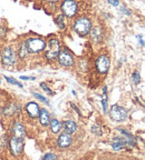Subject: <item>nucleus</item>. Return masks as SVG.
Segmentation results:
<instances>
[{"instance_id":"412c9836","label":"nucleus","mask_w":145,"mask_h":160,"mask_svg":"<svg viewBox=\"0 0 145 160\" xmlns=\"http://www.w3.org/2000/svg\"><path fill=\"white\" fill-rule=\"evenodd\" d=\"M64 16L63 15H59L57 18H56V23L57 26L60 28V29H65V23H64Z\"/></svg>"},{"instance_id":"aec40b11","label":"nucleus","mask_w":145,"mask_h":160,"mask_svg":"<svg viewBox=\"0 0 145 160\" xmlns=\"http://www.w3.org/2000/svg\"><path fill=\"white\" fill-rule=\"evenodd\" d=\"M102 107L104 113H107L108 111V106H107V87L103 88V98H102Z\"/></svg>"},{"instance_id":"f8f14e48","label":"nucleus","mask_w":145,"mask_h":160,"mask_svg":"<svg viewBox=\"0 0 145 160\" xmlns=\"http://www.w3.org/2000/svg\"><path fill=\"white\" fill-rule=\"evenodd\" d=\"M25 109L27 111L28 116H29L31 119H36L38 118L39 116V111H40V108H39V105L35 101H30L28 102L27 105L25 106Z\"/></svg>"},{"instance_id":"0eeeda50","label":"nucleus","mask_w":145,"mask_h":160,"mask_svg":"<svg viewBox=\"0 0 145 160\" xmlns=\"http://www.w3.org/2000/svg\"><path fill=\"white\" fill-rule=\"evenodd\" d=\"M96 70L100 75H106L110 67V59L106 53H102L97 57L95 61Z\"/></svg>"},{"instance_id":"9b49d317","label":"nucleus","mask_w":145,"mask_h":160,"mask_svg":"<svg viewBox=\"0 0 145 160\" xmlns=\"http://www.w3.org/2000/svg\"><path fill=\"white\" fill-rule=\"evenodd\" d=\"M56 143H57L58 148L66 149V148L70 147L72 145V137L70 135H67L66 132H62L58 136L57 140H56Z\"/></svg>"},{"instance_id":"f3484780","label":"nucleus","mask_w":145,"mask_h":160,"mask_svg":"<svg viewBox=\"0 0 145 160\" xmlns=\"http://www.w3.org/2000/svg\"><path fill=\"white\" fill-rule=\"evenodd\" d=\"M49 128H50V131L54 133V135H57L59 133V131L63 129V123L60 122L58 119H50V122H49Z\"/></svg>"},{"instance_id":"c756f323","label":"nucleus","mask_w":145,"mask_h":160,"mask_svg":"<svg viewBox=\"0 0 145 160\" xmlns=\"http://www.w3.org/2000/svg\"><path fill=\"white\" fill-rule=\"evenodd\" d=\"M108 2H110V5H113V6H118V5H120V2H118L117 0H110Z\"/></svg>"},{"instance_id":"f03ea898","label":"nucleus","mask_w":145,"mask_h":160,"mask_svg":"<svg viewBox=\"0 0 145 160\" xmlns=\"http://www.w3.org/2000/svg\"><path fill=\"white\" fill-rule=\"evenodd\" d=\"M29 53H39L46 49V41L40 37H30L25 41Z\"/></svg>"},{"instance_id":"20e7f679","label":"nucleus","mask_w":145,"mask_h":160,"mask_svg":"<svg viewBox=\"0 0 145 160\" xmlns=\"http://www.w3.org/2000/svg\"><path fill=\"white\" fill-rule=\"evenodd\" d=\"M0 57H1V62L5 66H13L17 62L18 56L17 52L13 50V48L7 46V47H5L3 49Z\"/></svg>"},{"instance_id":"1a4fd4ad","label":"nucleus","mask_w":145,"mask_h":160,"mask_svg":"<svg viewBox=\"0 0 145 160\" xmlns=\"http://www.w3.org/2000/svg\"><path fill=\"white\" fill-rule=\"evenodd\" d=\"M58 59V63L63 67H72L74 63H75V60H74V57H72V53L70 52L69 50L62 49L59 51V55L57 56Z\"/></svg>"},{"instance_id":"bb28decb","label":"nucleus","mask_w":145,"mask_h":160,"mask_svg":"<svg viewBox=\"0 0 145 160\" xmlns=\"http://www.w3.org/2000/svg\"><path fill=\"white\" fill-rule=\"evenodd\" d=\"M40 87L43 88V89H44V90H45L46 92H48V93H53V92H51V91H50L49 87H48V86H47V85H46V83H45V82H41V83H40Z\"/></svg>"},{"instance_id":"423d86ee","label":"nucleus","mask_w":145,"mask_h":160,"mask_svg":"<svg viewBox=\"0 0 145 160\" xmlns=\"http://www.w3.org/2000/svg\"><path fill=\"white\" fill-rule=\"evenodd\" d=\"M62 12L64 17L67 18H74L78 12V3L72 0H66L60 6Z\"/></svg>"},{"instance_id":"dca6fc26","label":"nucleus","mask_w":145,"mask_h":160,"mask_svg":"<svg viewBox=\"0 0 145 160\" xmlns=\"http://www.w3.org/2000/svg\"><path fill=\"white\" fill-rule=\"evenodd\" d=\"M38 120H39V123L43 127H47L50 122V113L48 112V110L43 108L40 109L39 111V116H38Z\"/></svg>"},{"instance_id":"6ab92c4d","label":"nucleus","mask_w":145,"mask_h":160,"mask_svg":"<svg viewBox=\"0 0 145 160\" xmlns=\"http://www.w3.org/2000/svg\"><path fill=\"white\" fill-rule=\"evenodd\" d=\"M28 55H29V52H28V49H27V47H26L25 41H24V42H20L19 47H18L17 56L20 58H26V57H28Z\"/></svg>"},{"instance_id":"6e6552de","label":"nucleus","mask_w":145,"mask_h":160,"mask_svg":"<svg viewBox=\"0 0 145 160\" xmlns=\"http://www.w3.org/2000/svg\"><path fill=\"white\" fill-rule=\"evenodd\" d=\"M9 143V150L11 155L18 157L21 153L24 152V147H25V141L24 139H20V138H16V137H11L8 141Z\"/></svg>"},{"instance_id":"ddd939ff","label":"nucleus","mask_w":145,"mask_h":160,"mask_svg":"<svg viewBox=\"0 0 145 160\" xmlns=\"http://www.w3.org/2000/svg\"><path fill=\"white\" fill-rule=\"evenodd\" d=\"M90 39L94 41V42H100L103 39H104V30L99 26H96V27H92L89 31Z\"/></svg>"},{"instance_id":"4468645a","label":"nucleus","mask_w":145,"mask_h":160,"mask_svg":"<svg viewBox=\"0 0 145 160\" xmlns=\"http://www.w3.org/2000/svg\"><path fill=\"white\" fill-rule=\"evenodd\" d=\"M117 130L123 135V139L125 140V145L128 146V147H134L136 146V138L130 132L127 130L122 129V128H117Z\"/></svg>"},{"instance_id":"f257e3e1","label":"nucleus","mask_w":145,"mask_h":160,"mask_svg":"<svg viewBox=\"0 0 145 160\" xmlns=\"http://www.w3.org/2000/svg\"><path fill=\"white\" fill-rule=\"evenodd\" d=\"M93 25H92V21L88 17L86 16H82V17L77 18V19L74 21L72 23V29L77 33L79 37L82 38H85L89 35V31L92 29Z\"/></svg>"},{"instance_id":"a878e982","label":"nucleus","mask_w":145,"mask_h":160,"mask_svg":"<svg viewBox=\"0 0 145 160\" xmlns=\"http://www.w3.org/2000/svg\"><path fill=\"white\" fill-rule=\"evenodd\" d=\"M5 79L7 80L8 82H10V83H11V85H16V86H18V87L23 88V85H21V83H20V82H18L17 80H16V79H13V78L6 77V76H5Z\"/></svg>"},{"instance_id":"4be33fe9","label":"nucleus","mask_w":145,"mask_h":160,"mask_svg":"<svg viewBox=\"0 0 145 160\" xmlns=\"http://www.w3.org/2000/svg\"><path fill=\"white\" fill-rule=\"evenodd\" d=\"M92 132L93 133H95L96 136H102L103 135V131H102V128H100L99 125H93L92 127Z\"/></svg>"},{"instance_id":"5701e85b","label":"nucleus","mask_w":145,"mask_h":160,"mask_svg":"<svg viewBox=\"0 0 145 160\" xmlns=\"http://www.w3.org/2000/svg\"><path fill=\"white\" fill-rule=\"evenodd\" d=\"M132 79L134 81L135 85H138L141 82V75H140V71H134L132 75Z\"/></svg>"},{"instance_id":"c85d7f7f","label":"nucleus","mask_w":145,"mask_h":160,"mask_svg":"<svg viewBox=\"0 0 145 160\" xmlns=\"http://www.w3.org/2000/svg\"><path fill=\"white\" fill-rule=\"evenodd\" d=\"M137 40H138V42H140V45L144 46V39H143V36H137Z\"/></svg>"},{"instance_id":"2eb2a0df","label":"nucleus","mask_w":145,"mask_h":160,"mask_svg":"<svg viewBox=\"0 0 145 160\" xmlns=\"http://www.w3.org/2000/svg\"><path fill=\"white\" fill-rule=\"evenodd\" d=\"M63 128H64V132H66L67 135H70V136L74 135L78 129L77 123H76L74 120H66V121H64Z\"/></svg>"},{"instance_id":"cd10ccee","label":"nucleus","mask_w":145,"mask_h":160,"mask_svg":"<svg viewBox=\"0 0 145 160\" xmlns=\"http://www.w3.org/2000/svg\"><path fill=\"white\" fill-rule=\"evenodd\" d=\"M20 79L21 80H35V77H27V76H20Z\"/></svg>"},{"instance_id":"393cba45","label":"nucleus","mask_w":145,"mask_h":160,"mask_svg":"<svg viewBox=\"0 0 145 160\" xmlns=\"http://www.w3.org/2000/svg\"><path fill=\"white\" fill-rule=\"evenodd\" d=\"M33 96H34L35 98H37V99H39L40 101H43V102L45 103V105H50V102L48 101L47 99H46L45 97H44V96L39 95V93H37V92H34V93H33Z\"/></svg>"},{"instance_id":"b1692460","label":"nucleus","mask_w":145,"mask_h":160,"mask_svg":"<svg viewBox=\"0 0 145 160\" xmlns=\"http://www.w3.org/2000/svg\"><path fill=\"white\" fill-rule=\"evenodd\" d=\"M43 160H58V157L53 152H47L43 157Z\"/></svg>"},{"instance_id":"a211bd4d","label":"nucleus","mask_w":145,"mask_h":160,"mask_svg":"<svg viewBox=\"0 0 145 160\" xmlns=\"http://www.w3.org/2000/svg\"><path fill=\"white\" fill-rule=\"evenodd\" d=\"M112 147L115 151H120V150L124 149L126 147L125 145V140L123 139L122 137H115L113 138L112 140Z\"/></svg>"},{"instance_id":"9d476101","label":"nucleus","mask_w":145,"mask_h":160,"mask_svg":"<svg viewBox=\"0 0 145 160\" xmlns=\"http://www.w3.org/2000/svg\"><path fill=\"white\" fill-rule=\"evenodd\" d=\"M11 133H13V137L25 139L26 128L24 126V123H21L20 121H13V126H11Z\"/></svg>"},{"instance_id":"39448f33","label":"nucleus","mask_w":145,"mask_h":160,"mask_svg":"<svg viewBox=\"0 0 145 160\" xmlns=\"http://www.w3.org/2000/svg\"><path fill=\"white\" fill-rule=\"evenodd\" d=\"M110 116L114 121L121 122V121H124V120L127 119L128 111L124 107H122V106L116 103V105H113L112 108H110Z\"/></svg>"},{"instance_id":"7ed1b4c3","label":"nucleus","mask_w":145,"mask_h":160,"mask_svg":"<svg viewBox=\"0 0 145 160\" xmlns=\"http://www.w3.org/2000/svg\"><path fill=\"white\" fill-rule=\"evenodd\" d=\"M46 50L45 56L48 60H54L55 58H57V56L59 55L60 51V42L59 40L56 38H50L48 40V42L46 43Z\"/></svg>"}]
</instances>
